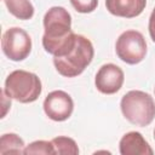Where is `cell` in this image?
<instances>
[{
	"label": "cell",
	"mask_w": 155,
	"mask_h": 155,
	"mask_svg": "<svg viewBox=\"0 0 155 155\" xmlns=\"http://www.w3.org/2000/svg\"><path fill=\"white\" fill-rule=\"evenodd\" d=\"M11 15L18 19H30L34 16V6L29 0H4Z\"/></svg>",
	"instance_id": "8fae6325"
},
{
	"label": "cell",
	"mask_w": 155,
	"mask_h": 155,
	"mask_svg": "<svg viewBox=\"0 0 155 155\" xmlns=\"http://www.w3.org/2000/svg\"><path fill=\"white\" fill-rule=\"evenodd\" d=\"M1 48L7 58L19 62L29 56L31 51V39L24 29L12 27L4 33L1 39Z\"/></svg>",
	"instance_id": "8992f818"
},
{
	"label": "cell",
	"mask_w": 155,
	"mask_h": 155,
	"mask_svg": "<svg viewBox=\"0 0 155 155\" xmlns=\"http://www.w3.org/2000/svg\"><path fill=\"white\" fill-rule=\"evenodd\" d=\"M44 28L42 46L53 57L65 56L75 45L78 34L71 30V16L64 7H51L45 13Z\"/></svg>",
	"instance_id": "6da1fadb"
},
{
	"label": "cell",
	"mask_w": 155,
	"mask_h": 155,
	"mask_svg": "<svg viewBox=\"0 0 155 155\" xmlns=\"http://www.w3.org/2000/svg\"><path fill=\"white\" fill-rule=\"evenodd\" d=\"M74 109L71 97L62 91H52L44 101V111L53 121H65L70 117Z\"/></svg>",
	"instance_id": "52a82bcc"
},
{
	"label": "cell",
	"mask_w": 155,
	"mask_h": 155,
	"mask_svg": "<svg viewBox=\"0 0 155 155\" xmlns=\"http://www.w3.org/2000/svg\"><path fill=\"white\" fill-rule=\"evenodd\" d=\"M115 51L122 62L127 64H138L145 58L147 42L140 31L126 30L117 38Z\"/></svg>",
	"instance_id": "5b68a950"
},
{
	"label": "cell",
	"mask_w": 155,
	"mask_h": 155,
	"mask_svg": "<svg viewBox=\"0 0 155 155\" xmlns=\"http://www.w3.org/2000/svg\"><path fill=\"white\" fill-rule=\"evenodd\" d=\"M105 6L114 16L133 18L144 11L147 0H105Z\"/></svg>",
	"instance_id": "30bf717a"
},
{
	"label": "cell",
	"mask_w": 155,
	"mask_h": 155,
	"mask_svg": "<svg viewBox=\"0 0 155 155\" xmlns=\"http://www.w3.org/2000/svg\"><path fill=\"white\" fill-rule=\"evenodd\" d=\"M51 142L53 144L54 154H64V155L65 154H70V155L79 154L78 144L75 143V140L73 138L59 136V137L53 138Z\"/></svg>",
	"instance_id": "4fadbf2b"
},
{
	"label": "cell",
	"mask_w": 155,
	"mask_h": 155,
	"mask_svg": "<svg viewBox=\"0 0 155 155\" xmlns=\"http://www.w3.org/2000/svg\"><path fill=\"white\" fill-rule=\"evenodd\" d=\"M148 29H149V34H150L151 40L155 42V7H154V10H153V12H151V15H150Z\"/></svg>",
	"instance_id": "2e32d148"
},
{
	"label": "cell",
	"mask_w": 155,
	"mask_h": 155,
	"mask_svg": "<svg viewBox=\"0 0 155 155\" xmlns=\"http://www.w3.org/2000/svg\"><path fill=\"white\" fill-rule=\"evenodd\" d=\"M125 75L120 67L113 63H107L99 68L96 74L94 85L97 90L104 94L116 93L124 84Z\"/></svg>",
	"instance_id": "ba28073f"
},
{
	"label": "cell",
	"mask_w": 155,
	"mask_h": 155,
	"mask_svg": "<svg viewBox=\"0 0 155 155\" xmlns=\"http://www.w3.org/2000/svg\"><path fill=\"white\" fill-rule=\"evenodd\" d=\"M154 138H155V130H154Z\"/></svg>",
	"instance_id": "e0dca14e"
},
{
	"label": "cell",
	"mask_w": 155,
	"mask_h": 155,
	"mask_svg": "<svg viewBox=\"0 0 155 155\" xmlns=\"http://www.w3.org/2000/svg\"><path fill=\"white\" fill-rule=\"evenodd\" d=\"M120 108L126 120L140 127L148 126L155 117V102L144 91H128L121 98Z\"/></svg>",
	"instance_id": "3957f363"
},
{
	"label": "cell",
	"mask_w": 155,
	"mask_h": 155,
	"mask_svg": "<svg viewBox=\"0 0 155 155\" xmlns=\"http://www.w3.org/2000/svg\"><path fill=\"white\" fill-rule=\"evenodd\" d=\"M121 155H153L154 150L142 133L131 131L122 136L119 143Z\"/></svg>",
	"instance_id": "9c48e42d"
},
{
	"label": "cell",
	"mask_w": 155,
	"mask_h": 155,
	"mask_svg": "<svg viewBox=\"0 0 155 155\" xmlns=\"http://www.w3.org/2000/svg\"><path fill=\"white\" fill-rule=\"evenodd\" d=\"M94 48L92 42L84 35H76L73 48L62 57H53V64L57 71L65 78H75L80 75L92 62Z\"/></svg>",
	"instance_id": "7a4b0ae2"
},
{
	"label": "cell",
	"mask_w": 155,
	"mask_h": 155,
	"mask_svg": "<svg viewBox=\"0 0 155 155\" xmlns=\"http://www.w3.org/2000/svg\"><path fill=\"white\" fill-rule=\"evenodd\" d=\"M73 7L80 13H90L96 10L98 0H70Z\"/></svg>",
	"instance_id": "9a60e30c"
},
{
	"label": "cell",
	"mask_w": 155,
	"mask_h": 155,
	"mask_svg": "<svg viewBox=\"0 0 155 155\" xmlns=\"http://www.w3.org/2000/svg\"><path fill=\"white\" fill-rule=\"evenodd\" d=\"M24 142L16 133H5L0 138V154H23Z\"/></svg>",
	"instance_id": "7c38bea8"
},
{
	"label": "cell",
	"mask_w": 155,
	"mask_h": 155,
	"mask_svg": "<svg viewBox=\"0 0 155 155\" xmlns=\"http://www.w3.org/2000/svg\"><path fill=\"white\" fill-rule=\"evenodd\" d=\"M23 154H44V155H48V154H54V149H53V144L52 142L48 140H35L33 143H30L29 145H27L24 148Z\"/></svg>",
	"instance_id": "5bb4252c"
},
{
	"label": "cell",
	"mask_w": 155,
	"mask_h": 155,
	"mask_svg": "<svg viewBox=\"0 0 155 155\" xmlns=\"http://www.w3.org/2000/svg\"><path fill=\"white\" fill-rule=\"evenodd\" d=\"M41 81L34 73L27 70H13L5 80L4 91L8 98L19 103H31L41 94Z\"/></svg>",
	"instance_id": "277c9868"
}]
</instances>
